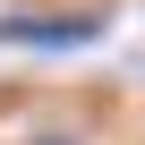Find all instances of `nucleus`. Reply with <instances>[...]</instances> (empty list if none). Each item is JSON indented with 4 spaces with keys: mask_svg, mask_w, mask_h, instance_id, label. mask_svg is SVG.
<instances>
[{
    "mask_svg": "<svg viewBox=\"0 0 145 145\" xmlns=\"http://www.w3.org/2000/svg\"><path fill=\"white\" fill-rule=\"evenodd\" d=\"M60 145H68V137H60Z\"/></svg>",
    "mask_w": 145,
    "mask_h": 145,
    "instance_id": "nucleus-1",
    "label": "nucleus"
}]
</instances>
